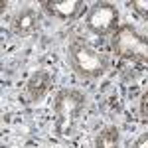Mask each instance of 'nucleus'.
Returning a JSON list of instances; mask_svg holds the SVG:
<instances>
[{"mask_svg":"<svg viewBox=\"0 0 148 148\" xmlns=\"http://www.w3.org/2000/svg\"><path fill=\"white\" fill-rule=\"evenodd\" d=\"M85 107V97L75 89H61L53 99V114H56V132L57 136L67 138L73 134L79 114Z\"/></svg>","mask_w":148,"mask_h":148,"instance_id":"f257e3e1","label":"nucleus"},{"mask_svg":"<svg viewBox=\"0 0 148 148\" xmlns=\"http://www.w3.org/2000/svg\"><path fill=\"white\" fill-rule=\"evenodd\" d=\"M67 57H69V63H71L73 71L79 77H85V79L101 77L103 73L109 69L107 57L103 56L99 49L91 47L89 44H83L79 40L69 44Z\"/></svg>","mask_w":148,"mask_h":148,"instance_id":"f03ea898","label":"nucleus"},{"mask_svg":"<svg viewBox=\"0 0 148 148\" xmlns=\"http://www.w3.org/2000/svg\"><path fill=\"white\" fill-rule=\"evenodd\" d=\"M113 46L114 53L126 59H134L148 63V36H138L130 26H121L113 34Z\"/></svg>","mask_w":148,"mask_h":148,"instance_id":"7ed1b4c3","label":"nucleus"},{"mask_svg":"<svg viewBox=\"0 0 148 148\" xmlns=\"http://www.w3.org/2000/svg\"><path fill=\"white\" fill-rule=\"evenodd\" d=\"M87 28L97 36H109L119 30V10L111 2H97L87 14Z\"/></svg>","mask_w":148,"mask_h":148,"instance_id":"20e7f679","label":"nucleus"},{"mask_svg":"<svg viewBox=\"0 0 148 148\" xmlns=\"http://www.w3.org/2000/svg\"><path fill=\"white\" fill-rule=\"evenodd\" d=\"M51 85H53V75L47 69H38L36 73H32V77L26 83V91H24L26 103H36L44 99L47 91L51 89Z\"/></svg>","mask_w":148,"mask_h":148,"instance_id":"39448f33","label":"nucleus"},{"mask_svg":"<svg viewBox=\"0 0 148 148\" xmlns=\"http://www.w3.org/2000/svg\"><path fill=\"white\" fill-rule=\"evenodd\" d=\"M40 28V14L38 10L26 6L22 10L16 12V16L12 18V30L14 34L20 36V38H28V36H34Z\"/></svg>","mask_w":148,"mask_h":148,"instance_id":"423d86ee","label":"nucleus"},{"mask_svg":"<svg viewBox=\"0 0 148 148\" xmlns=\"http://www.w3.org/2000/svg\"><path fill=\"white\" fill-rule=\"evenodd\" d=\"M42 6L59 20H71L81 12L83 2L81 0H46L42 2Z\"/></svg>","mask_w":148,"mask_h":148,"instance_id":"0eeeda50","label":"nucleus"},{"mask_svg":"<svg viewBox=\"0 0 148 148\" xmlns=\"http://www.w3.org/2000/svg\"><path fill=\"white\" fill-rule=\"evenodd\" d=\"M95 148H119V128L116 126L103 128L95 140Z\"/></svg>","mask_w":148,"mask_h":148,"instance_id":"6e6552de","label":"nucleus"},{"mask_svg":"<svg viewBox=\"0 0 148 148\" xmlns=\"http://www.w3.org/2000/svg\"><path fill=\"white\" fill-rule=\"evenodd\" d=\"M130 6H132L140 16L148 18V0H132V2H130Z\"/></svg>","mask_w":148,"mask_h":148,"instance_id":"1a4fd4ad","label":"nucleus"},{"mask_svg":"<svg viewBox=\"0 0 148 148\" xmlns=\"http://www.w3.org/2000/svg\"><path fill=\"white\" fill-rule=\"evenodd\" d=\"M130 148H148V130H146V132H142V134L130 144Z\"/></svg>","mask_w":148,"mask_h":148,"instance_id":"9d476101","label":"nucleus"},{"mask_svg":"<svg viewBox=\"0 0 148 148\" xmlns=\"http://www.w3.org/2000/svg\"><path fill=\"white\" fill-rule=\"evenodd\" d=\"M140 114L142 119H148V91H144L140 97Z\"/></svg>","mask_w":148,"mask_h":148,"instance_id":"9b49d317","label":"nucleus"}]
</instances>
